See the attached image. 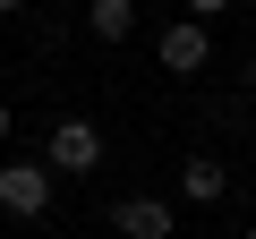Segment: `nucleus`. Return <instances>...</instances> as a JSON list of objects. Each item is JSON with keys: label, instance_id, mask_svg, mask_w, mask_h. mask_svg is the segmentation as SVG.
I'll list each match as a JSON object with an SVG mask.
<instances>
[{"label": "nucleus", "instance_id": "obj_9", "mask_svg": "<svg viewBox=\"0 0 256 239\" xmlns=\"http://www.w3.org/2000/svg\"><path fill=\"white\" fill-rule=\"evenodd\" d=\"M9 9H26V0H0V18H9Z\"/></svg>", "mask_w": 256, "mask_h": 239}, {"label": "nucleus", "instance_id": "obj_10", "mask_svg": "<svg viewBox=\"0 0 256 239\" xmlns=\"http://www.w3.org/2000/svg\"><path fill=\"white\" fill-rule=\"evenodd\" d=\"M248 94H256V60H248Z\"/></svg>", "mask_w": 256, "mask_h": 239}, {"label": "nucleus", "instance_id": "obj_8", "mask_svg": "<svg viewBox=\"0 0 256 239\" xmlns=\"http://www.w3.org/2000/svg\"><path fill=\"white\" fill-rule=\"evenodd\" d=\"M9 128H18V111H9V102H0V137H9Z\"/></svg>", "mask_w": 256, "mask_h": 239}, {"label": "nucleus", "instance_id": "obj_1", "mask_svg": "<svg viewBox=\"0 0 256 239\" xmlns=\"http://www.w3.org/2000/svg\"><path fill=\"white\" fill-rule=\"evenodd\" d=\"M43 162H52V180H60V171H68V180L102 171V128H94V120H60L52 146H43Z\"/></svg>", "mask_w": 256, "mask_h": 239}, {"label": "nucleus", "instance_id": "obj_7", "mask_svg": "<svg viewBox=\"0 0 256 239\" xmlns=\"http://www.w3.org/2000/svg\"><path fill=\"white\" fill-rule=\"evenodd\" d=\"M230 9V0H188V18H222Z\"/></svg>", "mask_w": 256, "mask_h": 239}, {"label": "nucleus", "instance_id": "obj_2", "mask_svg": "<svg viewBox=\"0 0 256 239\" xmlns=\"http://www.w3.org/2000/svg\"><path fill=\"white\" fill-rule=\"evenodd\" d=\"M0 205L18 222H43L52 214V162H0Z\"/></svg>", "mask_w": 256, "mask_h": 239}, {"label": "nucleus", "instance_id": "obj_3", "mask_svg": "<svg viewBox=\"0 0 256 239\" xmlns=\"http://www.w3.org/2000/svg\"><path fill=\"white\" fill-rule=\"evenodd\" d=\"M154 60H162L171 77H196V68L214 60V26H205V18H180V26H162V34H154Z\"/></svg>", "mask_w": 256, "mask_h": 239}, {"label": "nucleus", "instance_id": "obj_6", "mask_svg": "<svg viewBox=\"0 0 256 239\" xmlns=\"http://www.w3.org/2000/svg\"><path fill=\"white\" fill-rule=\"evenodd\" d=\"M86 26H94L102 43H120V34H137V0H94V9H86Z\"/></svg>", "mask_w": 256, "mask_h": 239}, {"label": "nucleus", "instance_id": "obj_5", "mask_svg": "<svg viewBox=\"0 0 256 239\" xmlns=\"http://www.w3.org/2000/svg\"><path fill=\"white\" fill-rule=\"evenodd\" d=\"M222 188H230V171H222L214 154H196V162L180 171V196H188V205H222Z\"/></svg>", "mask_w": 256, "mask_h": 239}, {"label": "nucleus", "instance_id": "obj_4", "mask_svg": "<svg viewBox=\"0 0 256 239\" xmlns=\"http://www.w3.org/2000/svg\"><path fill=\"white\" fill-rule=\"evenodd\" d=\"M111 230L120 239H171V205L162 196H120L111 205Z\"/></svg>", "mask_w": 256, "mask_h": 239}, {"label": "nucleus", "instance_id": "obj_11", "mask_svg": "<svg viewBox=\"0 0 256 239\" xmlns=\"http://www.w3.org/2000/svg\"><path fill=\"white\" fill-rule=\"evenodd\" d=\"M239 239H256V222H248V230H239Z\"/></svg>", "mask_w": 256, "mask_h": 239}]
</instances>
